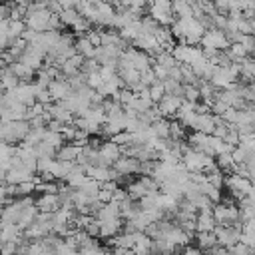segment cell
<instances>
[{
  "label": "cell",
  "mask_w": 255,
  "mask_h": 255,
  "mask_svg": "<svg viewBox=\"0 0 255 255\" xmlns=\"http://www.w3.org/2000/svg\"><path fill=\"white\" fill-rule=\"evenodd\" d=\"M122 155V145L116 143L112 137H106L104 141H100L98 145V157H96V163L94 165H106V167H112V163Z\"/></svg>",
  "instance_id": "cell-1"
},
{
  "label": "cell",
  "mask_w": 255,
  "mask_h": 255,
  "mask_svg": "<svg viewBox=\"0 0 255 255\" xmlns=\"http://www.w3.org/2000/svg\"><path fill=\"white\" fill-rule=\"evenodd\" d=\"M223 185L227 187L229 195H231L235 201H239L243 195L249 193V189H251V179L245 177V175H239L237 171H229V175L225 177Z\"/></svg>",
  "instance_id": "cell-2"
},
{
  "label": "cell",
  "mask_w": 255,
  "mask_h": 255,
  "mask_svg": "<svg viewBox=\"0 0 255 255\" xmlns=\"http://www.w3.org/2000/svg\"><path fill=\"white\" fill-rule=\"evenodd\" d=\"M171 54H173V58L179 64H187V66H193L195 62H199L201 58H205L203 52H201V48L191 46V44H183V42H175Z\"/></svg>",
  "instance_id": "cell-3"
},
{
  "label": "cell",
  "mask_w": 255,
  "mask_h": 255,
  "mask_svg": "<svg viewBox=\"0 0 255 255\" xmlns=\"http://www.w3.org/2000/svg\"><path fill=\"white\" fill-rule=\"evenodd\" d=\"M30 131L28 120H10L4 122V141L8 143H20Z\"/></svg>",
  "instance_id": "cell-4"
},
{
  "label": "cell",
  "mask_w": 255,
  "mask_h": 255,
  "mask_svg": "<svg viewBox=\"0 0 255 255\" xmlns=\"http://www.w3.org/2000/svg\"><path fill=\"white\" fill-rule=\"evenodd\" d=\"M211 211H213L215 223H219V225H233L239 219V207H237V203L217 201V203H213Z\"/></svg>",
  "instance_id": "cell-5"
},
{
  "label": "cell",
  "mask_w": 255,
  "mask_h": 255,
  "mask_svg": "<svg viewBox=\"0 0 255 255\" xmlns=\"http://www.w3.org/2000/svg\"><path fill=\"white\" fill-rule=\"evenodd\" d=\"M199 44L207 46V48H215V50H225L229 46V40H227V36H225V32L221 28L209 26V28H205Z\"/></svg>",
  "instance_id": "cell-6"
},
{
  "label": "cell",
  "mask_w": 255,
  "mask_h": 255,
  "mask_svg": "<svg viewBox=\"0 0 255 255\" xmlns=\"http://www.w3.org/2000/svg\"><path fill=\"white\" fill-rule=\"evenodd\" d=\"M50 10L48 8H36V10H28L24 16L26 28H32L36 32H44L48 30V20H50Z\"/></svg>",
  "instance_id": "cell-7"
},
{
  "label": "cell",
  "mask_w": 255,
  "mask_h": 255,
  "mask_svg": "<svg viewBox=\"0 0 255 255\" xmlns=\"http://www.w3.org/2000/svg\"><path fill=\"white\" fill-rule=\"evenodd\" d=\"M139 165H141V161H139L137 157L126 155V153H122V155L112 163V167H114L120 175H124V177L133 175V173H139Z\"/></svg>",
  "instance_id": "cell-8"
},
{
  "label": "cell",
  "mask_w": 255,
  "mask_h": 255,
  "mask_svg": "<svg viewBox=\"0 0 255 255\" xmlns=\"http://www.w3.org/2000/svg\"><path fill=\"white\" fill-rule=\"evenodd\" d=\"M44 58H46V52L44 50H40L38 46H34V44H26V48H24V52L20 54V62H24V64H28L30 68H34V70H40L42 68V64H44Z\"/></svg>",
  "instance_id": "cell-9"
},
{
  "label": "cell",
  "mask_w": 255,
  "mask_h": 255,
  "mask_svg": "<svg viewBox=\"0 0 255 255\" xmlns=\"http://www.w3.org/2000/svg\"><path fill=\"white\" fill-rule=\"evenodd\" d=\"M12 94L24 106H32L36 102V82H20L16 88H12Z\"/></svg>",
  "instance_id": "cell-10"
},
{
  "label": "cell",
  "mask_w": 255,
  "mask_h": 255,
  "mask_svg": "<svg viewBox=\"0 0 255 255\" xmlns=\"http://www.w3.org/2000/svg\"><path fill=\"white\" fill-rule=\"evenodd\" d=\"M181 100L183 98H179V96H171V94H163V98L155 104L157 106V110H159V114L163 116V118H175V112L179 110V106H181Z\"/></svg>",
  "instance_id": "cell-11"
},
{
  "label": "cell",
  "mask_w": 255,
  "mask_h": 255,
  "mask_svg": "<svg viewBox=\"0 0 255 255\" xmlns=\"http://www.w3.org/2000/svg\"><path fill=\"white\" fill-rule=\"evenodd\" d=\"M221 120L223 118L221 116H215L213 112H201V114H197L191 129H197V131H203V133H211L213 128H215V124L221 122Z\"/></svg>",
  "instance_id": "cell-12"
},
{
  "label": "cell",
  "mask_w": 255,
  "mask_h": 255,
  "mask_svg": "<svg viewBox=\"0 0 255 255\" xmlns=\"http://www.w3.org/2000/svg\"><path fill=\"white\" fill-rule=\"evenodd\" d=\"M34 173L36 171H32V169H28L22 161L18 163V165H12L8 171H6V183H10V185H16V183H22V181H28V179H34Z\"/></svg>",
  "instance_id": "cell-13"
},
{
  "label": "cell",
  "mask_w": 255,
  "mask_h": 255,
  "mask_svg": "<svg viewBox=\"0 0 255 255\" xmlns=\"http://www.w3.org/2000/svg\"><path fill=\"white\" fill-rule=\"evenodd\" d=\"M48 90H50V94H52V100H54V102H60V100H64V98L70 96L72 86L68 84L66 76H60V78H56V80H52V82L48 84Z\"/></svg>",
  "instance_id": "cell-14"
},
{
  "label": "cell",
  "mask_w": 255,
  "mask_h": 255,
  "mask_svg": "<svg viewBox=\"0 0 255 255\" xmlns=\"http://www.w3.org/2000/svg\"><path fill=\"white\" fill-rule=\"evenodd\" d=\"M46 112H48L54 120H60V122H64V124H72V122H74V114L68 110V106H66L62 100L48 104V106H46Z\"/></svg>",
  "instance_id": "cell-15"
},
{
  "label": "cell",
  "mask_w": 255,
  "mask_h": 255,
  "mask_svg": "<svg viewBox=\"0 0 255 255\" xmlns=\"http://www.w3.org/2000/svg\"><path fill=\"white\" fill-rule=\"evenodd\" d=\"M100 223V235L98 237H114L116 233H120L124 229V219L122 217H114V219H98Z\"/></svg>",
  "instance_id": "cell-16"
},
{
  "label": "cell",
  "mask_w": 255,
  "mask_h": 255,
  "mask_svg": "<svg viewBox=\"0 0 255 255\" xmlns=\"http://www.w3.org/2000/svg\"><path fill=\"white\" fill-rule=\"evenodd\" d=\"M215 227V217L211 207L207 209H197L195 213V231H213Z\"/></svg>",
  "instance_id": "cell-17"
},
{
  "label": "cell",
  "mask_w": 255,
  "mask_h": 255,
  "mask_svg": "<svg viewBox=\"0 0 255 255\" xmlns=\"http://www.w3.org/2000/svg\"><path fill=\"white\" fill-rule=\"evenodd\" d=\"M34 203H36L38 211H50V213L56 211V209L62 205L58 193H40V197L34 199Z\"/></svg>",
  "instance_id": "cell-18"
},
{
  "label": "cell",
  "mask_w": 255,
  "mask_h": 255,
  "mask_svg": "<svg viewBox=\"0 0 255 255\" xmlns=\"http://www.w3.org/2000/svg\"><path fill=\"white\" fill-rule=\"evenodd\" d=\"M80 153H82V145H78L76 141H64V143L58 147L56 157H58V159H66V161H76Z\"/></svg>",
  "instance_id": "cell-19"
},
{
  "label": "cell",
  "mask_w": 255,
  "mask_h": 255,
  "mask_svg": "<svg viewBox=\"0 0 255 255\" xmlns=\"http://www.w3.org/2000/svg\"><path fill=\"white\" fill-rule=\"evenodd\" d=\"M82 64H84V56H80V54L76 52V54H72L70 58H66V60L60 64V70H62V74L68 78V76L78 74V72L82 70Z\"/></svg>",
  "instance_id": "cell-20"
},
{
  "label": "cell",
  "mask_w": 255,
  "mask_h": 255,
  "mask_svg": "<svg viewBox=\"0 0 255 255\" xmlns=\"http://www.w3.org/2000/svg\"><path fill=\"white\" fill-rule=\"evenodd\" d=\"M86 169H84V165H80V163H76L68 173H66V177H64V183H68L70 187H74V189H78L84 181H86Z\"/></svg>",
  "instance_id": "cell-21"
},
{
  "label": "cell",
  "mask_w": 255,
  "mask_h": 255,
  "mask_svg": "<svg viewBox=\"0 0 255 255\" xmlns=\"http://www.w3.org/2000/svg\"><path fill=\"white\" fill-rule=\"evenodd\" d=\"M153 251V239L145 231H135V241L131 247V253H151Z\"/></svg>",
  "instance_id": "cell-22"
},
{
  "label": "cell",
  "mask_w": 255,
  "mask_h": 255,
  "mask_svg": "<svg viewBox=\"0 0 255 255\" xmlns=\"http://www.w3.org/2000/svg\"><path fill=\"white\" fill-rule=\"evenodd\" d=\"M8 68L20 78V82H28L30 78H34L36 76V70L34 68H30L28 64H24V62H20V60H14V62H10L8 64Z\"/></svg>",
  "instance_id": "cell-23"
},
{
  "label": "cell",
  "mask_w": 255,
  "mask_h": 255,
  "mask_svg": "<svg viewBox=\"0 0 255 255\" xmlns=\"http://www.w3.org/2000/svg\"><path fill=\"white\" fill-rule=\"evenodd\" d=\"M195 235V245L201 249V251H209L215 243H217V237H215V233L213 231H195L193 233Z\"/></svg>",
  "instance_id": "cell-24"
},
{
  "label": "cell",
  "mask_w": 255,
  "mask_h": 255,
  "mask_svg": "<svg viewBox=\"0 0 255 255\" xmlns=\"http://www.w3.org/2000/svg\"><path fill=\"white\" fill-rule=\"evenodd\" d=\"M74 46H76V52H78L80 56H84V58H94V56H96V46H94L86 36H78Z\"/></svg>",
  "instance_id": "cell-25"
},
{
  "label": "cell",
  "mask_w": 255,
  "mask_h": 255,
  "mask_svg": "<svg viewBox=\"0 0 255 255\" xmlns=\"http://www.w3.org/2000/svg\"><path fill=\"white\" fill-rule=\"evenodd\" d=\"M149 129H151V133L155 135V137H169V118H157L155 122H151L149 124Z\"/></svg>",
  "instance_id": "cell-26"
},
{
  "label": "cell",
  "mask_w": 255,
  "mask_h": 255,
  "mask_svg": "<svg viewBox=\"0 0 255 255\" xmlns=\"http://www.w3.org/2000/svg\"><path fill=\"white\" fill-rule=\"evenodd\" d=\"M0 82H2L4 90H12V88H16L20 84V78L8 66H4V68H0Z\"/></svg>",
  "instance_id": "cell-27"
},
{
  "label": "cell",
  "mask_w": 255,
  "mask_h": 255,
  "mask_svg": "<svg viewBox=\"0 0 255 255\" xmlns=\"http://www.w3.org/2000/svg\"><path fill=\"white\" fill-rule=\"evenodd\" d=\"M80 18H82V14H80L76 8H62V12H60L62 26H68V28H72Z\"/></svg>",
  "instance_id": "cell-28"
},
{
  "label": "cell",
  "mask_w": 255,
  "mask_h": 255,
  "mask_svg": "<svg viewBox=\"0 0 255 255\" xmlns=\"http://www.w3.org/2000/svg\"><path fill=\"white\" fill-rule=\"evenodd\" d=\"M215 163H217V167H219L221 171H227V173L233 171V165H235L231 151H221V153H217V155H215Z\"/></svg>",
  "instance_id": "cell-29"
},
{
  "label": "cell",
  "mask_w": 255,
  "mask_h": 255,
  "mask_svg": "<svg viewBox=\"0 0 255 255\" xmlns=\"http://www.w3.org/2000/svg\"><path fill=\"white\" fill-rule=\"evenodd\" d=\"M24 30H26V22H24V20L8 18V38H10V42L16 40V38H20Z\"/></svg>",
  "instance_id": "cell-30"
},
{
  "label": "cell",
  "mask_w": 255,
  "mask_h": 255,
  "mask_svg": "<svg viewBox=\"0 0 255 255\" xmlns=\"http://www.w3.org/2000/svg\"><path fill=\"white\" fill-rule=\"evenodd\" d=\"M225 52L229 54L231 62H239V60H243L245 56H249V54H247V50L243 48V44H241V42H231V44L225 48Z\"/></svg>",
  "instance_id": "cell-31"
},
{
  "label": "cell",
  "mask_w": 255,
  "mask_h": 255,
  "mask_svg": "<svg viewBox=\"0 0 255 255\" xmlns=\"http://www.w3.org/2000/svg\"><path fill=\"white\" fill-rule=\"evenodd\" d=\"M153 64H159V66H163V68H167V70H171L173 66H177L179 62L173 58V54L171 52H165V50H161L155 58H153Z\"/></svg>",
  "instance_id": "cell-32"
},
{
  "label": "cell",
  "mask_w": 255,
  "mask_h": 255,
  "mask_svg": "<svg viewBox=\"0 0 255 255\" xmlns=\"http://www.w3.org/2000/svg\"><path fill=\"white\" fill-rule=\"evenodd\" d=\"M100 187H102V183L100 181H96V179H92V177H86V181L78 187L80 191H84L86 195H90V197H96L98 199V191H100Z\"/></svg>",
  "instance_id": "cell-33"
},
{
  "label": "cell",
  "mask_w": 255,
  "mask_h": 255,
  "mask_svg": "<svg viewBox=\"0 0 255 255\" xmlns=\"http://www.w3.org/2000/svg\"><path fill=\"white\" fill-rule=\"evenodd\" d=\"M169 137H173V139H183L185 137V126L177 118L169 120Z\"/></svg>",
  "instance_id": "cell-34"
},
{
  "label": "cell",
  "mask_w": 255,
  "mask_h": 255,
  "mask_svg": "<svg viewBox=\"0 0 255 255\" xmlns=\"http://www.w3.org/2000/svg\"><path fill=\"white\" fill-rule=\"evenodd\" d=\"M147 90H149V98H151V102H153V104H157V102L163 98V94H165L163 80H155L151 86H147Z\"/></svg>",
  "instance_id": "cell-35"
},
{
  "label": "cell",
  "mask_w": 255,
  "mask_h": 255,
  "mask_svg": "<svg viewBox=\"0 0 255 255\" xmlns=\"http://www.w3.org/2000/svg\"><path fill=\"white\" fill-rule=\"evenodd\" d=\"M42 141H46V143H50L52 147H56V149H58V147L64 143V135H62L60 131H52V129H48V128H46V133H44Z\"/></svg>",
  "instance_id": "cell-36"
},
{
  "label": "cell",
  "mask_w": 255,
  "mask_h": 255,
  "mask_svg": "<svg viewBox=\"0 0 255 255\" xmlns=\"http://www.w3.org/2000/svg\"><path fill=\"white\" fill-rule=\"evenodd\" d=\"M183 100H189V102H199V86L195 84H183Z\"/></svg>",
  "instance_id": "cell-37"
},
{
  "label": "cell",
  "mask_w": 255,
  "mask_h": 255,
  "mask_svg": "<svg viewBox=\"0 0 255 255\" xmlns=\"http://www.w3.org/2000/svg\"><path fill=\"white\" fill-rule=\"evenodd\" d=\"M100 70V62L96 58H84V64H82V72L84 74H94Z\"/></svg>",
  "instance_id": "cell-38"
},
{
  "label": "cell",
  "mask_w": 255,
  "mask_h": 255,
  "mask_svg": "<svg viewBox=\"0 0 255 255\" xmlns=\"http://www.w3.org/2000/svg\"><path fill=\"white\" fill-rule=\"evenodd\" d=\"M102 82H104V78L100 76V72H94V74H86V86H90L92 90H98Z\"/></svg>",
  "instance_id": "cell-39"
},
{
  "label": "cell",
  "mask_w": 255,
  "mask_h": 255,
  "mask_svg": "<svg viewBox=\"0 0 255 255\" xmlns=\"http://www.w3.org/2000/svg\"><path fill=\"white\" fill-rule=\"evenodd\" d=\"M227 251H229V253H237V255H245V253H251V247H249V245H245L243 241H237V243L229 245V247H227Z\"/></svg>",
  "instance_id": "cell-40"
},
{
  "label": "cell",
  "mask_w": 255,
  "mask_h": 255,
  "mask_svg": "<svg viewBox=\"0 0 255 255\" xmlns=\"http://www.w3.org/2000/svg\"><path fill=\"white\" fill-rule=\"evenodd\" d=\"M237 30H239L241 34H253V26H251V20L241 16V18L237 20Z\"/></svg>",
  "instance_id": "cell-41"
},
{
  "label": "cell",
  "mask_w": 255,
  "mask_h": 255,
  "mask_svg": "<svg viewBox=\"0 0 255 255\" xmlns=\"http://www.w3.org/2000/svg\"><path fill=\"white\" fill-rule=\"evenodd\" d=\"M139 80L145 84V86H151L157 78H155V74H153V70L151 68H147V70H143V72H139Z\"/></svg>",
  "instance_id": "cell-42"
},
{
  "label": "cell",
  "mask_w": 255,
  "mask_h": 255,
  "mask_svg": "<svg viewBox=\"0 0 255 255\" xmlns=\"http://www.w3.org/2000/svg\"><path fill=\"white\" fill-rule=\"evenodd\" d=\"M151 70H153V74H155L157 80H165L169 76V70L163 68V66H159V64H151Z\"/></svg>",
  "instance_id": "cell-43"
},
{
  "label": "cell",
  "mask_w": 255,
  "mask_h": 255,
  "mask_svg": "<svg viewBox=\"0 0 255 255\" xmlns=\"http://www.w3.org/2000/svg\"><path fill=\"white\" fill-rule=\"evenodd\" d=\"M86 231H88V235H92V237H98V235H100V223H98L96 217L86 225Z\"/></svg>",
  "instance_id": "cell-44"
},
{
  "label": "cell",
  "mask_w": 255,
  "mask_h": 255,
  "mask_svg": "<svg viewBox=\"0 0 255 255\" xmlns=\"http://www.w3.org/2000/svg\"><path fill=\"white\" fill-rule=\"evenodd\" d=\"M84 36H86V38H88V40H90L94 46H100V30H92V28H90V30H88Z\"/></svg>",
  "instance_id": "cell-45"
},
{
  "label": "cell",
  "mask_w": 255,
  "mask_h": 255,
  "mask_svg": "<svg viewBox=\"0 0 255 255\" xmlns=\"http://www.w3.org/2000/svg\"><path fill=\"white\" fill-rule=\"evenodd\" d=\"M112 189H106V187H100V191H98V199L102 201V203H108V201H112Z\"/></svg>",
  "instance_id": "cell-46"
},
{
  "label": "cell",
  "mask_w": 255,
  "mask_h": 255,
  "mask_svg": "<svg viewBox=\"0 0 255 255\" xmlns=\"http://www.w3.org/2000/svg\"><path fill=\"white\" fill-rule=\"evenodd\" d=\"M64 126H66L64 122H60V120H54V118H52V120L48 122V126H46V128H48V129H52V131H60V133H62Z\"/></svg>",
  "instance_id": "cell-47"
},
{
  "label": "cell",
  "mask_w": 255,
  "mask_h": 255,
  "mask_svg": "<svg viewBox=\"0 0 255 255\" xmlns=\"http://www.w3.org/2000/svg\"><path fill=\"white\" fill-rule=\"evenodd\" d=\"M16 247H18V243H14V241H2L0 253H16Z\"/></svg>",
  "instance_id": "cell-48"
},
{
  "label": "cell",
  "mask_w": 255,
  "mask_h": 255,
  "mask_svg": "<svg viewBox=\"0 0 255 255\" xmlns=\"http://www.w3.org/2000/svg\"><path fill=\"white\" fill-rule=\"evenodd\" d=\"M213 4H215V8L219 10V12H225L227 14V8H229V0H211Z\"/></svg>",
  "instance_id": "cell-49"
},
{
  "label": "cell",
  "mask_w": 255,
  "mask_h": 255,
  "mask_svg": "<svg viewBox=\"0 0 255 255\" xmlns=\"http://www.w3.org/2000/svg\"><path fill=\"white\" fill-rule=\"evenodd\" d=\"M62 4V8H74L76 6V0H58Z\"/></svg>",
  "instance_id": "cell-50"
},
{
  "label": "cell",
  "mask_w": 255,
  "mask_h": 255,
  "mask_svg": "<svg viewBox=\"0 0 255 255\" xmlns=\"http://www.w3.org/2000/svg\"><path fill=\"white\" fill-rule=\"evenodd\" d=\"M243 8H255V0H239Z\"/></svg>",
  "instance_id": "cell-51"
},
{
  "label": "cell",
  "mask_w": 255,
  "mask_h": 255,
  "mask_svg": "<svg viewBox=\"0 0 255 255\" xmlns=\"http://www.w3.org/2000/svg\"><path fill=\"white\" fill-rule=\"evenodd\" d=\"M4 179H6V171L0 167V183H4Z\"/></svg>",
  "instance_id": "cell-52"
},
{
  "label": "cell",
  "mask_w": 255,
  "mask_h": 255,
  "mask_svg": "<svg viewBox=\"0 0 255 255\" xmlns=\"http://www.w3.org/2000/svg\"><path fill=\"white\" fill-rule=\"evenodd\" d=\"M0 139H4V122L0 120Z\"/></svg>",
  "instance_id": "cell-53"
},
{
  "label": "cell",
  "mask_w": 255,
  "mask_h": 255,
  "mask_svg": "<svg viewBox=\"0 0 255 255\" xmlns=\"http://www.w3.org/2000/svg\"><path fill=\"white\" fill-rule=\"evenodd\" d=\"M92 4H100V2H104V0H90Z\"/></svg>",
  "instance_id": "cell-54"
},
{
  "label": "cell",
  "mask_w": 255,
  "mask_h": 255,
  "mask_svg": "<svg viewBox=\"0 0 255 255\" xmlns=\"http://www.w3.org/2000/svg\"><path fill=\"white\" fill-rule=\"evenodd\" d=\"M4 94V86H2V82H0V96Z\"/></svg>",
  "instance_id": "cell-55"
},
{
  "label": "cell",
  "mask_w": 255,
  "mask_h": 255,
  "mask_svg": "<svg viewBox=\"0 0 255 255\" xmlns=\"http://www.w3.org/2000/svg\"><path fill=\"white\" fill-rule=\"evenodd\" d=\"M0 2H10V0H0Z\"/></svg>",
  "instance_id": "cell-56"
}]
</instances>
